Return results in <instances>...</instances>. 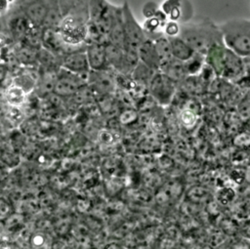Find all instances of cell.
Returning a JSON list of instances; mask_svg holds the SVG:
<instances>
[{
  "label": "cell",
  "mask_w": 250,
  "mask_h": 249,
  "mask_svg": "<svg viewBox=\"0 0 250 249\" xmlns=\"http://www.w3.org/2000/svg\"><path fill=\"white\" fill-rule=\"evenodd\" d=\"M219 26L224 45L241 59L250 61V20L232 19Z\"/></svg>",
  "instance_id": "277c9868"
},
{
  "label": "cell",
  "mask_w": 250,
  "mask_h": 249,
  "mask_svg": "<svg viewBox=\"0 0 250 249\" xmlns=\"http://www.w3.org/2000/svg\"><path fill=\"white\" fill-rule=\"evenodd\" d=\"M179 36L196 54L204 57L211 47L223 42L220 26L208 19L181 23Z\"/></svg>",
  "instance_id": "7a4b0ae2"
},
{
  "label": "cell",
  "mask_w": 250,
  "mask_h": 249,
  "mask_svg": "<svg viewBox=\"0 0 250 249\" xmlns=\"http://www.w3.org/2000/svg\"><path fill=\"white\" fill-rule=\"evenodd\" d=\"M203 62H205V58L202 55L195 54L189 61L183 63L184 70L186 74H195L197 73L201 68Z\"/></svg>",
  "instance_id": "ffe728a7"
},
{
  "label": "cell",
  "mask_w": 250,
  "mask_h": 249,
  "mask_svg": "<svg viewBox=\"0 0 250 249\" xmlns=\"http://www.w3.org/2000/svg\"><path fill=\"white\" fill-rule=\"evenodd\" d=\"M149 90L160 104H168L175 92V81L160 71L155 72L149 81Z\"/></svg>",
  "instance_id": "52a82bcc"
},
{
  "label": "cell",
  "mask_w": 250,
  "mask_h": 249,
  "mask_svg": "<svg viewBox=\"0 0 250 249\" xmlns=\"http://www.w3.org/2000/svg\"><path fill=\"white\" fill-rule=\"evenodd\" d=\"M33 48H29L28 46L22 47L20 49L18 53V57L21 62H29L34 60V54L32 53Z\"/></svg>",
  "instance_id": "cb8c5ba5"
},
{
  "label": "cell",
  "mask_w": 250,
  "mask_h": 249,
  "mask_svg": "<svg viewBox=\"0 0 250 249\" xmlns=\"http://www.w3.org/2000/svg\"><path fill=\"white\" fill-rule=\"evenodd\" d=\"M13 3H14L13 1H9V0H0V16H3L4 14H6L12 7L11 5Z\"/></svg>",
  "instance_id": "484cf974"
},
{
  "label": "cell",
  "mask_w": 250,
  "mask_h": 249,
  "mask_svg": "<svg viewBox=\"0 0 250 249\" xmlns=\"http://www.w3.org/2000/svg\"><path fill=\"white\" fill-rule=\"evenodd\" d=\"M61 67L68 72L88 78L90 67L85 52V48H80L66 53L63 56Z\"/></svg>",
  "instance_id": "ba28073f"
},
{
  "label": "cell",
  "mask_w": 250,
  "mask_h": 249,
  "mask_svg": "<svg viewBox=\"0 0 250 249\" xmlns=\"http://www.w3.org/2000/svg\"><path fill=\"white\" fill-rule=\"evenodd\" d=\"M9 42V37L2 31H0V49L5 47Z\"/></svg>",
  "instance_id": "4316f807"
},
{
  "label": "cell",
  "mask_w": 250,
  "mask_h": 249,
  "mask_svg": "<svg viewBox=\"0 0 250 249\" xmlns=\"http://www.w3.org/2000/svg\"><path fill=\"white\" fill-rule=\"evenodd\" d=\"M4 98L9 106L21 107L26 102L27 94L21 88L11 83L4 93Z\"/></svg>",
  "instance_id": "e0dca14e"
},
{
  "label": "cell",
  "mask_w": 250,
  "mask_h": 249,
  "mask_svg": "<svg viewBox=\"0 0 250 249\" xmlns=\"http://www.w3.org/2000/svg\"><path fill=\"white\" fill-rule=\"evenodd\" d=\"M163 34L167 38H172V37L179 36V34H180V23H178L176 21H168L167 23L164 26Z\"/></svg>",
  "instance_id": "7402d4cb"
},
{
  "label": "cell",
  "mask_w": 250,
  "mask_h": 249,
  "mask_svg": "<svg viewBox=\"0 0 250 249\" xmlns=\"http://www.w3.org/2000/svg\"><path fill=\"white\" fill-rule=\"evenodd\" d=\"M8 25L9 30L15 39H23L32 23L25 18L23 13L21 12L9 21Z\"/></svg>",
  "instance_id": "5bb4252c"
},
{
  "label": "cell",
  "mask_w": 250,
  "mask_h": 249,
  "mask_svg": "<svg viewBox=\"0 0 250 249\" xmlns=\"http://www.w3.org/2000/svg\"><path fill=\"white\" fill-rule=\"evenodd\" d=\"M88 81L92 83L94 88L100 92H107L111 88V80L105 70L103 71H90Z\"/></svg>",
  "instance_id": "ac0fdd59"
},
{
  "label": "cell",
  "mask_w": 250,
  "mask_h": 249,
  "mask_svg": "<svg viewBox=\"0 0 250 249\" xmlns=\"http://www.w3.org/2000/svg\"><path fill=\"white\" fill-rule=\"evenodd\" d=\"M121 14L125 40L124 52L137 55L140 46L146 40V36L142 25H140L136 21L128 2H124L121 6Z\"/></svg>",
  "instance_id": "5b68a950"
},
{
  "label": "cell",
  "mask_w": 250,
  "mask_h": 249,
  "mask_svg": "<svg viewBox=\"0 0 250 249\" xmlns=\"http://www.w3.org/2000/svg\"><path fill=\"white\" fill-rule=\"evenodd\" d=\"M153 43L159 58V62H160V70L162 71L164 70L173 61V57L171 54V49H170V44H169V40L166 36L161 35L155 39H153Z\"/></svg>",
  "instance_id": "9a60e30c"
},
{
  "label": "cell",
  "mask_w": 250,
  "mask_h": 249,
  "mask_svg": "<svg viewBox=\"0 0 250 249\" xmlns=\"http://www.w3.org/2000/svg\"><path fill=\"white\" fill-rule=\"evenodd\" d=\"M7 119L14 125H19L24 119V113L21 110V107L9 106L6 112Z\"/></svg>",
  "instance_id": "44dd1931"
},
{
  "label": "cell",
  "mask_w": 250,
  "mask_h": 249,
  "mask_svg": "<svg viewBox=\"0 0 250 249\" xmlns=\"http://www.w3.org/2000/svg\"><path fill=\"white\" fill-rule=\"evenodd\" d=\"M237 81L245 87H250V62H245L244 71Z\"/></svg>",
  "instance_id": "d4e9b609"
},
{
  "label": "cell",
  "mask_w": 250,
  "mask_h": 249,
  "mask_svg": "<svg viewBox=\"0 0 250 249\" xmlns=\"http://www.w3.org/2000/svg\"><path fill=\"white\" fill-rule=\"evenodd\" d=\"M62 17L63 13L61 8L60 2H49L48 12L42 26H44L45 29L57 30Z\"/></svg>",
  "instance_id": "2e32d148"
},
{
  "label": "cell",
  "mask_w": 250,
  "mask_h": 249,
  "mask_svg": "<svg viewBox=\"0 0 250 249\" xmlns=\"http://www.w3.org/2000/svg\"><path fill=\"white\" fill-rule=\"evenodd\" d=\"M83 77L84 76L76 75L61 68L57 73V79L53 91L62 97H69L74 95L86 81V79Z\"/></svg>",
  "instance_id": "8992f818"
},
{
  "label": "cell",
  "mask_w": 250,
  "mask_h": 249,
  "mask_svg": "<svg viewBox=\"0 0 250 249\" xmlns=\"http://www.w3.org/2000/svg\"><path fill=\"white\" fill-rule=\"evenodd\" d=\"M186 2L179 0H167L164 1L160 7L161 11L166 15L168 21H176L178 23L188 22V19L185 14L188 12V9L191 10V7H186Z\"/></svg>",
  "instance_id": "7c38bea8"
},
{
  "label": "cell",
  "mask_w": 250,
  "mask_h": 249,
  "mask_svg": "<svg viewBox=\"0 0 250 249\" xmlns=\"http://www.w3.org/2000/svg\"><path fill=\"white\" fill-rule=\"evenodd\" d=\"M90 71H103L108 67L105 43L90 42L85 47Z\"/></svg>",
  "instance_id": "9c48e42d"
},
{
  "label": "cell",
  "mask_w": 250,
  "mask_h": 249,
  "mask_svg": "<svg viewBox=\"0 0 250 249\" xmlns=\"http://www.w3.org/2000/svg\"><path fill=\"white\" fill-rule=\"evenodd\" d=\"M159 10H160V7L157 5L156 2L148 1L143 7V15L146 19H150L155 17Z\"/></svg>",
  "instance_id": "603a6c76"
},
{
  "label": "cell",
  "mask_w": 250,
  "mask_h": 249,
  "mask_svg": "<svg viewBox=\"0 0 250 249\" xmlns=\"http://www.w3.org/2000/svg\"><path fill=\"white\" fill-rule=\"evenodd\" d=\"M49 8V2L46 1H28L21 6V12L25 18L35 26L42 27Z\"/></svg>",
  "instance_id": "8fae6325"
},
{
  "label": "cell",
  "mask_w": 250,
  "mask_h": 249,
  "mask_svg": "<svg viewBox=\"0 0 250 249\" xmlns=\"http://www.w3.org/2000/svg\"><path fill=\"white\" fill-rule=\"evenodd\" d=\"M168 40L172 57L179 62L185 63L196 54L180 36L168 38Z\"/></svg>",
  "instance_id": "4fadbf2b"
},
{
  "label": "cell",
  "mask_w": 250,
  "mask_h": 249,
  "mask_svg": "<svg viewBox=\"0 0 250 249\" xmlns=\"http://www.w3.org/2000/svg\"><path fill=\"white\" fill-rule=\"evenodd\" d=\"M137 55L139 62L144 64L149 70L153 72H158L160 70V62L153 40L146 37L143 44L140 46Z\"/></svg>",
  "instance_id": "30bf717a"
},
{
  "label": "cell",
  "mask_w": 250,
  "mask_h": 249,
  "mask_svg": "<svg viewBox=\"0 0 250 249\" xmlns=\"http://www.w3.org/2000/svg\"><path fill=\"white\" fill-rule=\"evenodd\" d=\"M13 84L21 88L27 95L37 86V80L30 73H21L13 78Z\"/></svg>",
  "instance_id": "d6986e66"
},
{
  "label": "cell",
  "mask_w": 250,
  "mask_h": 249,
  "mask_svg": "<svg viewBox=\"0 0 250 249\" xmlns=\"http://www.w3.org/2000/svg\"><path fill=\"white\" fill-rule=\"evenodd\" d=\"M204 58L209 67L226 79L238 80L245 68V60L229 50L223 42L211 47Z\"/></svg>",
  "instance_id": "3957f363"
},
{
  "label": "cell",
  "mask_w": 250,
  "mask_h": 249,
  "mask_svg": "<svg viewBox=\"0 0 250 249\" xmlns=\"http://www.w3.org/2000/svg\"><path fill=\"white\" fill-rule=\"evenodd\" d=\"M89 20L88 2H71L56 30L66 47H78L87 41Z\"/></svg>",
  "instance_id": "6da1fadb"
}]
</instances>
